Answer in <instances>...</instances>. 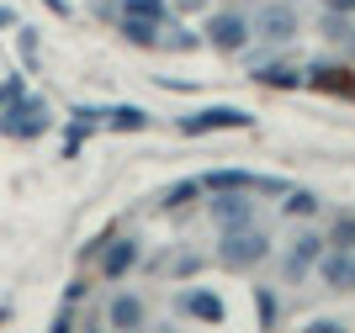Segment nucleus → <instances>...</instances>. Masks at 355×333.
Segmentation results:
<instances>
[{"label":"nucleus","instance_id":"4468645a","mask_svg":"<svg viewBox=\"0 0 355 333\" xmlns=\"http://www.w3.org/2000/svg\"><path fill=\"white\" fill-rule=\"evenodd\" d=\"M122 37H128V43H138V48H148V43H159V21H144V16H122Z\"/></svg>","mask_w":355,"mask_h":333},{"label":"nucleus","instance_id":"aec40b11","mask_svg":"<svg viewBox=\"0 0 355 333\" xmlns=\"http://www.w3.org/2000/svg\"><path fill=\"white\" fill-rule=\"evenodd\" d=\"M254 307H260V323L276 328V296H270V291H254Z\"/></svg>","mask_w":355,"mask_h":333},{"label":"nucleus","instance_id":"2eb2a0df","mask_svg":"<svg viewBox=\"0 0 355 333\" xmlns=\"http://www.w3.org/2000/svg\"><path fill=\"white\" fill-rule=\"evenodd\" d=\"M122 16H144V21H164L170 6L164 0H122Z\"/></svg>","mask_w":355,"mask_h":333},{"label":"nucleus","instance_id":"6ab92c4d","mask_svg":"<svg viewBox=\"0 0 355 333\" xmlns=\"http://www.w3.org/2000/svg\"><path fill=\"white\" fill-rule=\"evenodd\" d=\"M196 190H202V180H180L175 190H164V206H186V201H196Z\"/></svg>","mask_w":355,"mask_h":333},{"label":"nucleus","instance_id":"5701e85b","mask_svg":"<svg viewBox=\"0 0 355 333\" xmlns=\"http://www.w3.org/2000/svg\"><path fill=\"white\" fill-rule=\"evenodd\" d=\"M334 249H355V217H345L340 228H334Z\"/></svg>","mask_w":355,"mask_h":333},{"label":"nucleus","instance_id":"4be33fe9","mask_svg":"<svg viewBox=\"0 0 355 333\" xmlns=\"http://www.w3.org/2000/svg\"><path fill=\"white\" fill-rule=\"evenodd\" d=\"M21 90H27V85H21V74H11V80H0V111H6V106H11L16 96H21Z\"/></svg>","mask_w":355,"mask_h":333},{"label":"nucleus","instance_id":"9b49d317","mask_svg":"<svg viewBox=\"0 0 355 333\" xmlns=\"http://www.w3.org/2000/svg\"><path fill=\"white\" fill-rule=\"evenodd\" d=\"M308 80H313V85H324V90H340V96H355V74L340 69V64H313Z\"/></svg>","mask_w":355,"mask_h":333},{"label":"nucleus","instance_id":"7ed1b4c3","mask_svg":"<svg viewBox=\"0 0 355 333\" xmlns=\"http://www.w3.org/2000/svg\"><path fill=\"white\" fill-rule=\"evenodd\" d=\"M250 37H260V43H292L297 37V6L292 0H270L266 11H254Z\"/></svg>","mask_w":355,"mask_h":333},{"label":"nucleus","instance_id":"0eeeda50","mask_svg":"<svg viewBox=\"0 0 355 333\" xmlns=\"http://www.w3.org/2000/svg\"><path fill=\"white\" fill-rule=\"evenodd\" d=\"M313 270H318L334 291H355V254H350V249H329V254H318Z\"/></svg>","mask_w":355,"mask_h":333},{"label":"nucleus","instance_id":"412c9836","mask_svg":"<svg viewBox=\"0 0 355 333\" xmlns=\"http://www.w3.org/2000/svg\"><path fill=\"white\" fill-rule=\"evenodd\" d=\"M74 302H80V286H69V291H64V312L53 318V328H69V323H74Z\"/></svg>","mask_w":355,"mask_h":333},{"label":"nucleus","instance_id":"1a4fd4ad","mask_svg":"<svg viewBox=\"0 0 355 333\" xmlns=\"http://www.w3.org/2000/svg\"><path fill=\"white\" fill-rule=\"evenodd\" d=\"M133 264H138V244H133V238H112V244H106V260H101L106 280H122Z\"/></svg>","mask_w":355,"mask_h":333},{"label":"nucleus","instance_id":"39448f33","mask_svg":"<svg viewBox=\"0 0 355 333\" xmlns=\"http://www.w3.org/2000/svg\"><path fill=\"white\" fill-rule=\"evenodd\" d=\"M223 127H254L250 111H234V106H207V111H191L180 122L186 138H202V132H223Z\"/></svg>","mask_w":355,"mask_h":333},{"label":"nucleus","instance_id":"b1692460","mask_svg":"<svg viewBox=\"0 0 355 333\" xmlns=\"http://www.w3.org/2000/svg\"><path fill=\"white\" fill-rule=\"evenodd\" d=\"M21 58L37 64V32H32V27H21Z\"/></svg>","mask_w":355,"mask_h":333},{"label":"nucleus","instance_id":"dca6fc26","mask_svg":"<svg viewBox=\"0 0 355 333\" xmlns=\"http://www.w3.org/2000/svg\"><path fill=\"white\" fill-rule=\"evenodd\" d=\"M254 80H260V85H276V90H297L302 85L297 69H276V64H270V69H254Z\"/></svg>","mask_w":355,"mask_h":333},{"label":"nucleus","instance_id":"9d476101","mask_svg":"<svg viewBox=\"0 0 355 333\" xmlns=\"http://www.w3.org/2000/svg\"><path fill=\"white\" fill-rule=\"evenodd\" d=\"M180 307H186V318H196V323H223V296L218 291H186Z\"/></svg>","mask_w":355,"mask_h":333},{"label":"nucleus","instance_id":"f03ea898","mask_svg":"<svg viewBox=\"0 0 355 333\" xmlns=\"http://www.w3.org/2000/svg\"><path fill=\"white\" fill-rule=\"evenodd\" d=\"M43 127H48V101L43 96H16L6 111H0V138H43Z\"/></svg>","mask_w":355,"mask_h":333},{"label":"nucleus","instance_id":"20e7f679","mask_svg":"<svg viewBox=\"0 0 355 333\" xmlns=\"http://www.w3.org/2000/svg\"><path fill=\"white\" fill-rule=\"evenodd\" d=\"M207 43L218 48V53H239V48L250 43V16H244V11H218V16H207Z\"/></svg>","mask_w":355,"mask_h":333},{"label":"nucleus","instance_id":"bb28decb","mask_svg":"<svg viewBox=\"0 0 355 333\" xmlns=\"http://www.w3.org/2000/svg\"><path fill=\"white\" fill-rule=\"evenodd\" d=\"M0 27H16V11H11V6H0Z\"/></svg>","mask_w":355,"mask_h":333},{"label":"nucleus","instance_id":"cd10ccee","mask_svg":"<svg viewBox=\"0 0 355 333\" xmlns=\"http://www.w3.org/2000/svg\"><path fill=\"white\" fill-rule=\"evenodd\" d=\"M48 11H59V16H69V0H48Z\"/></svg>","mask_w":355,"mask_h":333},{"label":"nucleus","instance_id":"a878e982","mask_svg":"<svg viewBox=\"0 0 355 333\" xmlns=\"http://www.w3.org/2000/svg\"><path fill=\"white\" fill-rule=\"evenodd\" d=\"M324 6H329V11H340V16H350V11H355V0H324Z\"/></svg>","mask_w":355,"mask_h":333},{"label":"nucleus","instance_id":"423d86ee","mask_svg":"<svg viewBox=\"0 0 355 333\" xmlns=\"http://www.w3.org/2000/svg\"><path fill=\"white\" fill-rule=\"evenodd\" d=\"M250 217H254L250 186H244V190H212V222H223V228H244Z\"/></svg>","mask_w":355,"mask_h":333},{"label":"nucleus","instance_id":"a211bd4d","mask_svg":"<svg viewBox=\"0 0 355 333\" xmlns=\"http://www.w3.org/2000/svg\"><path fill=\"white\" fill-rule=\"evenodd\" d=\"M282 206L292 217H313V212H318V201H313L308 190H282Z\"/></svg>","mask_w":355,"mask_h":333},{"label":"nucleus","instance_id":"f8f14e48","mask_svg":"<svg viewBox=\"0 0 355 333\" xmlns=\"http://www.w3.org/2000/svg\"><path fill=\"white\" fill-rule=\"evenodd\" d=\"M244 186H254V174L250 170H207L202 174V190H244Z\"/></svg>","mask_w":355,"mask_h":333},{"label":"nucleus","instance_id":"f257e3e1","mask_svg":"<svg viewBox=\"0 0 355 333\" xmlns=\"http://www.w3.org/2000/svg\"><path fill=\"white\" fill-rule=\"evenodd\" d=\"M270 254V238L254 222H244V228H223L218 238V264H228V270H250V264H260Z\"/></svg>","mask_w":355,"mask_h":333},{"label":"nucleus","instance_id":"ddd939ff","mask_svg":"<svg viewBox=\"0 0 355 333\" xmlns=\"http://www.w3.org/2000/svg\"><path fill=\"white\" fill-rule=\"evenodd\" d=\"M106 323H112V328H138V323H144V302H138V296H117L112 312H106Z\"/></svg>","mask_w":355,"mask_h":333},{"label":"nucleus","instance_id":"6e6552de","mask_svg":"<svg viewBox=\"0 0 355 333\" xmlns=\"http://www.w3.org/2000/svg\"><path fill=\"white\" fill-rule=\"evenodd\" d=\"M318 254H324V244H318V233H297V244L286 249V280H302L313 276V264H318Z\"/></svg>","mask_w":355,"mask_h":333},{"label":"nucleus","instance_id":"f3484780","mask_svg":"<svg viewBox=\"0 0 355 333\" xmlns=\"http://www.w3.org/2000/svg\"><path fill=\"white\" fill-rule=\"evenodd\" d=\"M106 116H112V127H117V132H144L148 127V116L138 111V106H117V111H106Z\"/></svg>","mask_w":355,"mask_h":333},{"label":"nucleus","instance_id":"393cba45","mask_svg":"<svg viewBox=\"0 0 355 333\" xmlns=\"http://www.w3.org/2000/svg\"><path fill=\"white\" fill-rule=\"evenodd\" d=\"M170 270H175V276H196V270H202V260H191V254H186V260L170 264Z\"/></svg>","mask_w":355,"mask_h":333}]
</instances>
